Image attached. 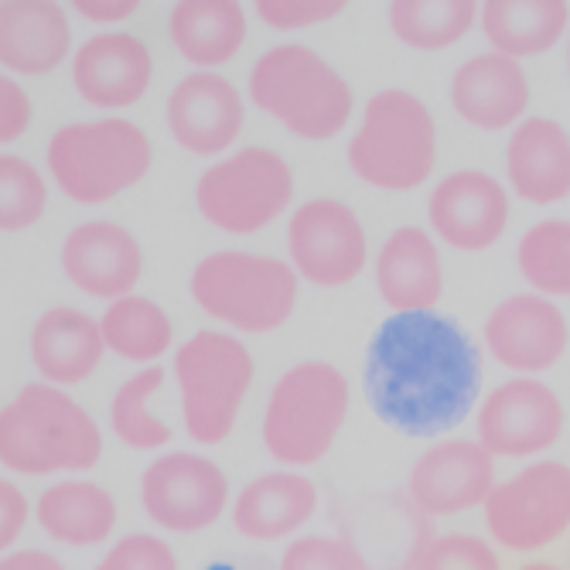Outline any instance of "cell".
I'll use <instances>...</instances> for the list:
<instances>
[{"instance_id": "obj_1", "label": "cell", "mask_w": 570, "mask_h": 570, "mask_svg": "<svg viewBox=\"0 0 570 570\" xmlns=\"http://www.w3.org/2000/svg\"><path fill=\"white\" fill-rule=\"evenodd\" d=\"M479 348L438 311L390 315L366 348V396L376 417L410 438L458 428L479 396Z\"/></svg>"}, {"instance_id": "obj_2", "label": "cell", "mask_w": 570, "mask_h": 570, "mask_svg": "<svg viewBox=\"0 0 570 570\" xmlns=\"http://www.w3.org/2000/svg\"><path fill=\"white\" fill-rule=\"evenodd\" d=\"M102 458V431L62 386L28 383L0 410V464L14 475L89 472Z\"/></svg>"}, {"instance_id": "obj_3", "label": "cell", "mask_w": 570, "mask_h": 570, "mask_svg": "<svg viewBox=\"0 0 570 570\" xmlns=\"http://www.w3.org/2000/svg\"><path fill=\"white\" fill-rule=\"evenodd\" d=\"M249 99L301 140H332L352 120L355 96L315 48L284 41L267 48L249 72Z\"/></svg>"}, {"instance_id": "obj_4", "label": "cell", "mask_w": 570, "mask_h": 570, "mask_svg": "<svg viewBox=\"0 0 570 570\" xmlns=\"http://www.w3.org/2000/svg\"><path fill=\"white\" fill-rule=\"evenodd\" d=\"M352 390L338 366L307 358L291 366L271 390L261 438L284 469H311L338 441L348 417Z\"/></svg>"}, {"instance_id": "obj_5", "label": "cell", "mask_w": 570, "mask_h": 570, "mask_svg": "<svg viewBox=\"0 0 570 570\" xmlns=\"http://www.w3.org/2000/svg\"><path fill=\"white\" fill-rule=\"evenodd\" d=\"M48 175L76 205H107L150 175V137L127 117L76 120L51 134Z\"/></svg>"}, {"instance_id": "obj_6", "label": "cell", "mask_w": 570, "mask_h": 570, "mask_svg": "<svg viewBox=\"0 0 570 570\" xmlns=\"http://www.w3.org/2000/svg\"><path fill=\"white\" fill-rule=\"evenodd\" d=\"M191 301L209 318L243 335H267L287 325L297 307L301 277L287 261L249 249H216L188 277Z\"/></svg>"}, {"instance_id": "obj_7", "label": "cell", "mask_w": 570, "mask_h": 570, "mask_svg": "<svg viewBox=\"0 0 570 570\" xmlns=\"http://www.w3.org/2000/svg\"><path fill=\"white\" fill-rule=\"evenodd\" d=\"M345 161L380 191H410L438 168V124L428 102L406 89H380L348 140Z\"/></svg>"}, {"instance_id": "obj_8", "label": "cell", "mask_w": 570, "mask_h": 570, "mask_svg": "<svg viewBox=\"0 0 570 570\" xmlns=\"http://www.w3.org/2000/svg\"><path fill=\"white\" fill-rule=\"evenodd\" d=\"M256 362L243 338L226 332H198L175 352V383L181 393L185 431L195 444H223L253 386Z\"/></svg>"}, {"instance_id": "obj_9", "label": "cell", "mask_w": 570, "mask_h": 570, "mask_svg": "<svg viewBox=\"0 0 570 570\" xmlns=\"http://www.w3.org/2000/svg\"><path fill=\"white\" fill-rule=\"evenodd\" d=\"M294 198L291 165L271 147H239L195 181V205L202 219L229 233L253 236L274 226Z\"/></svg>"}, {"instance_id": "obj_10", "label": "cell", "mask_w": 570, "mask_h": 570, "mask_svg": "<svg viewBox=\"0 0 570 570\" xmlns=\"http://www.w3.org/2000/svg\"><path fill=\"white\" fill-rule=\"evenodd\" d=\"M485 530L509 553H537L570 533V464L540 458L502 479L482 505Z\"/></svg>"}, {"instance_id": "obj_11", "label": "cell", "mask_w": 570, "mask_h": 570, "mask_svg": "<svg viewBox=\"0 0 570 570\" xmlns=\"http://www.w3.org/2000/svg\"><path fill=\"white\" fill-rule=\"evenodd\" d=\"M229 479L198 451H165L140 475V505L165 533H202L223 520Z\"/></svg>"}, {"instance_id": "obj_12", "label": "cell", "mask_w": 570, "mask_h": 570, "mask_svg": "<svg viewBox=\"0 0 570 570\" xmlns=\"http://www.w3.org/2000/svg\"><path fill=\"white\" fill-rule=\"evenodd\" d=\"M291 267L311 287H345L370 264V239L352 205L318 195L301 202L287 223Z\"/></svg>"}, {"instance_id": "obj_13", "label": "cell", "mask_w": 570, "mask_h": 570, "mask_svg": "<svg viewBox=\"0 0 570 570\" xmlns=\"http://www.w3.org/2000/svg\"><path fill=\"white\" fill-rule=\"evenodd\" d=\"M563 400L540 376H512L475 406V441L492 458H537L563 434Z\"/></svg>"}, {"instance_id": "obj_14", "label": "cell", "mask_w": 570, "mask_h": 570, "mask_svg": "<svg viewBox=\"0 0 570 570\" xmlns=\"http://www.w3.org/2000/svg\"><path fill=\"white\" fill-rule=\"evenodd\" d=\"M482 338L502 370L515 376H540L563 358L570 328L557 301L523 291L489 311Z\"/></svg>"}, {"instance_id": "obj_15", "label": "cell", "mask_w": 570, "mask_h": 570, "mask_svg": "<svg viewBox=\"0 0 570 570\" xmlns=\"http://www.w3.org/2000/svg\"><path fill=\"white\" fill-rule=\"evenodd\" d=\"M428 226L434 239L461 253L495 246L509 226V188L479 168L444 175L428 198Z\"/></svg>"}, {"instance_id": "obj_16", "label": "cell", "mask_w": 570, "mask_h": 570, "mask_svg": "<svg viewBox=\"0 0 570 570\" xmlns=\"http://www.w3.org/2000/svg\"><path fill=\"white\" fill-rule=\"evenodd\" d=\"M495 479V458L469 438H444L413 461L406 492L424 515H458L485 505Z\"/></svg>"}, {"instance_id": "obj_17", "label": "cell", "mask_w": 570, "mask_h": 570, "mask_svg": "<svg viewBox=\"0 0 570 570\" xmlns=\"http://www.w3.org/2000/svg\"><path fill=\"white\" fill-rule=\"evenodd\" d=\"M165 120L181 150L195 158H219L243 134L246 102L226 76L188 72L168 96Z\"/></svg>"}, {"instance_id": "obj_18", "label": "cell", "mask_w": 570, "mask_h": 570, "mask_svg": "<svg viewBox=\"0 0 570 570\" xmlns=\"http://www.w3.org/2000/svg\"><path fill=\"white\" fill-rule=\"evenodd\" d=\"M154 79V56L134 31H99L72 56V86L96 110H127L140 102Z\"/></svg>"}, {"instance_id": "obj_19", "label": "cell", "mask_w": 570, "mask_h": 570, "mask_svg": "<svg viewBox=\"0 0 570 570\" xmlns=\"http://www.w3.org/2000/svg\"><path fill=\"white\" fill-rule=\"evenodd\" d=\"M62 274L76 291L114 304L140 284L144 249L120 223L89 219L79 223L62 243Z\"/></svg>"}, {"instance_id": "obj_20", "label": "cell", "mask_w": 570, "mask_h": 570, "mask_svg": "<svg viewBox=\"0 0 570 570\" xmlns=\"http://www.w3.org/2000/svg\"><path fill=\"white\" fill-rule=\"evenodd\" d=\"M530 76L523 62L499 51H482L461 62L451 76V107L475 130H512L527 120L530 110Z\"/></svg>"}, {"instance_id": "obj_21", "label": "cell", "mask_w": 570, "mask_h": 570, "mask_svg": "<svg viewBox=\"0 0 570 570\" xmlns=\"http://www.w3.org/2000/svg\"><path fill=\"white\" fill-rule=\"evenodd\" d=\"M376 291L393 315L434 311L444 297V261L431 229L400 226L376 253Z\"/></svg>"}, {"instance_id": "obj_22", "label": "cell", "mask_w": 570, "mask_h": 570, "mask_svg": "<svg viewBox=\"0 0 570 570\" xmlns=\"http://www.w3.org/2000/svg\"><path fill=\"white\" fill-rule=\"evenodd\" d=\"M72 24L56 0L0 4V62L8 76H48L72 62Z\"/></svg>"}, {"instance_id": "obj_23", "label": "cell", "mask_w": 570, "mask_h": 570, "mask_svg": "<svg viewBox=\"0 0 570 570\" xmlns=\"http://www.w3.org/2000/svg\"><path fill=\"white\" fill-rule=\"evenodd\" d=\"M505 181L530 205L570 198V134L550 117H527L505 144Z\"/></svg>"}, {"instance_id": "obj_24", "label": "cell", "mask_w": 570, "mask_h": 570, "mask_svg": "<svg viewBox=\"0 0 570 570\" xmlns=\"http://www.w3.org/2000/svg\"><path fill=\"white\" fill-rule=\"evenodd\" d=\"M28 352L38 376L48 386L66 390L89 380L99 370L107 338H102L99 318H92L89 311L59 304L41 311V318L31 328Z\"/></svg>"}, {"instance_id": "obj_25", "label": "cell", "mask_w": 570, "mask_h": 570, "mask_svg": "<svg viewBox=\"0 0 570 570\" xmlns=\"http://www.w3.org/2000/svg\"><path fill=\"white\" fill-rule=\"evenodd\" d=\"M229 512L239 537L274 543L315 520L318 489L301 472H267L239 489Z\"/></svg>"}, {"instance_id": "obj_26", "label": "cell", "mask_w": 570, "mask_h": 570, "mask_svg": "<svg viewBox=\"0 0 570 570\" xmlns=\"http://www.w3.org/2000/svg\"><path fill=\"white\" fill-rule=\"evenodd\" d=\"M168 35L195 72H216L246 45V11L236 0H178L168 14Z\"/></svg>"}, {"instance_id": "obj_27", "label": "cell", "mask_w": 570, "mask_h": 570, "mask_svg": "<svg viewBox=\"0 0 570 570\" xmlns=\"http://www.w3.org/2000/svg\"><path fill=\"white\" fill-rule=\"evenodd\" d=\"M38 527L62 547H99L117 530V499L89 482V479H62L48 485L35 502Z\"/></svg>"}, {"instance_id": "obj_28", "label": "cell", "mask_w": 570, "mask_h": 570, "mask_svg": "<svg viewBox=\"0 0 570 570\" xmlns=\"http://www.w3.org/2000/svg\"><path fill=\"white\" fill-rule=\"evenodd\" d=\"M479 28L492 51L515 62L547 56L570 35V4L563 0H489Z\"/></svg>"}, {"instance_id": "obj_29", "label": "cell", "mask_w": 570, "mask_h": 570, "mask_svg": "<svg viewBox=\"0 0 570 570\" xmlns=\"http://www.w3.org/2000/svg\"><path fill=\"white\" fill-rule=\"evenodd\" d=\"M102 338H107V348L127 362H137L144 370L154 366L158 358H165L171 352L175 342V322L168 318V311L140 294H127L120 301H114L99 318Z\"/></svg>"}, {"instance_id": "obj_30", "label": "cell", "mask_w": 570, "mask_h": 570, "mask_svg": "<svg viewBox=\"0 0 570 570\" xmlns=\"http://www.w3.org/2000/svg\"><path fill=\"white\" fill-rule=\"evenodd\" d=\"M482 4L475 0H393L386 18L390 31L417 51H441L472 35Z\"/></svg>"}, {"instance_id": "obj_31", "label": "cell", "mask_w": 570, "mask_h": 570, "mask_svg": "<svg viewBox=\"0 0 570 570\" xmlns=\"http://www.w3.org/2000/svg\"><path fill=\"white\" fill-rule=\"evenodd\" d=\"M165 386L161 366L137 370L110 400V428L130 451H158L171 441V428L150 410V400Z\"/></svg>"}, {"instance_id": "obj_32", "label": "cell", "mask_w": 570, "mask_h": 570, "mask_svg": "<svg viewBox=\"0 0 570 570\" xmlns=\"http://www.w3.org/2000/svg\"><path fill=\"white\" fill-rule=\"evenodd\" d=\"M515 267L537 294L550 301L570 297V219L530 226L515 246Z\"/></svg>"}, {"instance_id": "obj_33", "label": "cell", "mask_w": 570, "mask_h": 570, "mask_svg": "<svg viewBox=\"0 0 570 570\" xmlns=\"http://www.w3.org/2000/svg\"><path fill=\"white\" fill-rule=\"evenodd\" d=\"M48 209V185L45 175L21 154L0 158V229L24 233L41 223Z\"/></svg>"}, {"instance_id": "obj_34", "label": "cell", "mask_w": 570, "mask_h": 570, "mask_svg": "<svg viewBox=\"0 0 570 570\" xmlns=\"http://www.w3.org/2000/svg\"><path fill=\"white\" fill-rule=\"evenodd\" d=\"M417 570H502L492 540L475 533H444L421 547Z\"/></svg>"}, {"instance_id": "obj_35", "label": "cell", "mask_w": 570, "mask_h": 570, "mask_svg": "<svg viewBox=\"0 0 570 570\" xmlns=\"http://www.w3.org/2000/svg\"><path fill=\"white\" fill-rule=\"evenodd\" d=\"M281 570H370V563L345 537H297L281 553Z\"/></svg>"}, {"instance_id": "obj_36", "label": "cell", "mask_w": 570, "mask_h": 570, "mask_svg": "<svg viewBox=\"0 0 570 570\" xmlns=\"http://www.w3.org/2000/svg\"><path fill=\"white\" fill-rule=\"evenodd\" d=\"M348 4L345 0H256L253 11L274 31H304L335 21Z\"/></svg>"}, {"instance_id": "obj_37", "label": "cell", "mask_w": 570, "mask_h": 570, "mask_svg": "<svg viewBox=\"0 0 570 570\" xmlns=\"http://www.w3.org/2000/svg\"><path fill=\"white\" fill-rule=\"evenodd\" d=\"M92 570H178V557L161 537L127 533Z\"/></svg>"}, {"instance_id": "obj_38", "label": "cell", "mask_w": 570, "mask_h": 570, "mask_svg": "<svg viewBox=\"0 0 570 570\" xmlns=\"http://www.w3.org/2000/svg\"><path fill=\"white\" fill-rule=\"evenodd\" d=\"M35 120V102H31V92L18 82V76H8L0 79V140L4 144H14L28 134Z\"/></svg>"}, {"instance_id": "obj_39", "label": "cell", "mask_w": 570, "mask_h": 570, "mask_svg": "<svg viewBox=\"0 0 570 570\" xmlns=\"http://www.w3.org/2000/svg\"><path fill=\"white\" fill-rule=\"evenodd\" d=\"M31 515V502L24 495V489L11 479L0 482V550L11 553L14 543L21 540L24 527Z\"/></svg>"}, {"instance_id": "obj_40", "label": "cell", "mask_w": 570, "mask_h": 570, "mask_svg": "<svg viewBox=\"0 0 570 570\" xmlns=\"http://www.w3.org/2000/svg\"><path fill=\"white\" fill-rule=\"evenodd\" d=\"M79 18L92 21V24H102V28H110V24H124L130 21L140 4L137 0H72L69 4Z\"/></svg>"}, {"instance_id": "obj_41", "label": "cell", "mask_w": 570, "mask_h": 570, "mask_svg": "<svg viewBox=\"0 0 570 570\" xmlns=\"http://www.w3.org/2000/svg\"><path fill=\"white\" fill-rule=\"evenodd\" d=\"M0 570H66V563L48 550H11L0 560Z\"/></svg>"}, {"instance_id": "obj_42", "label": "cell", "mask_w": 570, "mask_h": 570, "mask_svg": "<svg viewBox=\"0 0 570 570\" xmlns=\"http://www.w3.org/2000/svg\"><path fill=\"white\" fill-rule=\"evenodd\" d=\"M515 570H567V567H557L550 560H533V563H523V567H515Z\"/></svg>"}, {"instance_id": "obj_43", "label": "cell", "mask_w": 570, "mask_h": 570, "mask_svg": "<svg viewBox=\"0 0 570 570\" xmlns=\"http://www.w3.org/2000/svg\"><path fill=\"white\" fill-rule=\"evenodd\" d=\"M567 76H570V35H567Z\"/></svg>"}, {"instance_id": "obj_44", "label": "cell", "mask_w": 570, "mask_h": 570, "mask_svg": "<svg viewBox=\"0 0 570 570\" xmlns=\"http://www.w3.org/2000/svg\"><path fill=\"white\" fill-rule=\"evenodd\" d=\"M567 570H570V567H567Z\"/></svg>"}]
</instances>
